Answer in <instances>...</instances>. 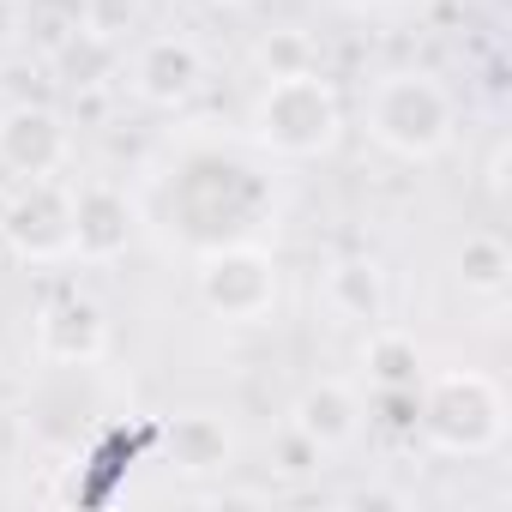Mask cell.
I'll return each mask as SVG.
<instances>
[{
  "mask_svg": "<svg viewBox=\"0 0 512 512\" xmlns=\"http://www.w3.org/2000/svg\"><path fill=\"white\" fill-rule=\"evenodd\" d=\"M199 85V49L187 37H151L133 55V91L157 109H175L181 97H193Z\"/></svg>",
  "mask_w": 512,
  "mask_h": 512,
  "instance_id": "8",
  "label": "cell"
},
{
  "mask_svg": "<svg viewBox=\"0 0 512 512\" xmlns=\"http://www.w3.org/2000/svg\"><path fill=\"white\" fill-rule=\"evenodd\" d=\"M127 235H133V211H127V199L115 187L91 181V187L73 193V253L79 260H91V266L115 260L127 247Z\"/></svg>",
  "mask_w": 512,
  "mask_h": 512,
  "instance_id": "7",
  "label": "cell"
},
{
  "mask_svg": "<svg viewBox=\"0 0 512 512\" xmlns=\"http://www.w3.org/2000/svg\"><path fill=\"white\" fill-rule=\"evenodd\" d=\"M338 97L326 79L314 73H290V79H272L260 109H253V133H260L272 151L284 157H314L338 139Z\"/></svg>",
  "mask_w": 512,
  "mask_h": 512,
  "instance_id": "2",
  "label": "cell"
},
{
  "mask_svg": "<svg viewBox=\"0 0 512 512\" xmlns=\"http://www.w3.org/2000/svg\"><path fill=\"white\" fill-rule=\"evenodd\" d=\"M368 368H374L380 386H416V350H410V338H398V332L374 338L368 344Z\"/></svg>",
  "mask_w": 512,
  "mask_h": 512,
  "instance_id": "15",
  "label": "cell"
},
{
  "mask_svg": "<svg viewBox=\"0 0 512 512\" xmlns=\"http://www.w3.org/2000/svg\"><path fill=\"white\" fill-rule=\"evenodd\" d=\"M199 296L223 320H260L278 302V266L266 260L260 247H223V253H211L205 272H199Z\"/></svg>",
  "mask_w": 512,
  "mask_h": 512,
  "instance_id": "4",
  "label": "cell"
},
{
  "mask_svg": "<svg viewBox=\"0 0 512 512\" xmlns=\"http://www.w3.org/2000/svg\"><path fill=\"white\" fill-rule=\"evenodd\" d=\"M0 163L19 169L25 181H49L67 163V127L49 109H13L0 121Z\"/></svg>",
  "mask_w": 512,
  "mask_h": 512,
  "instance_id": "6",
  "label": "cell"
},
{
  "mask_svg": "<svg viewBox=\"0 0 512 512\" xmlns=\"http://www.w3.org/2000/svg\"><path fill=\"white\" fill-rule=\"evenodd\" d=\"M458 266H464V290H482V296H494V290L506 284V247H500L494 235H470Z\"/></svg>",
  "mask_w": 512,
  "mask_h": 512,
  "instance_id": "13",
  "label": "cell"
},
{
  "mask_svg": "<svg viewBox=\"0 0 512 512\" xmlns=\"http://www.w3.org/2000/svg\"><path fill=\"white\" fill-rule=\"evenodd\" d=\"M428 428L452 452H482L500 440V392L482 374H446L428 392Z\"/></svg>",
  "mask_w": 512,
  "mask_h": 512,
  "instance_id": "3",
  "label": "cell"
},
{
  "mask_svg": "<svg viewBox=\"0 0 512 512\" xmlns=\"http://www.w3.org/2000/svg\"><path fill=\"white\" fill-rule=\"evenodd\" d=\"M43 350L61 356V362H91V356L103 350V320H97V308H85V302L49 308V314H43Z\"/></svg>",
  "mask_w": 512,
  "mask_h": 512,
  "instance_id": "10",
  "label": "cell"
},
{
  "mask_svg": "<svg viewBox=\"0 0 512 512\" xmlns=\"http://www.w3.org/2000/svg\"><path fill=\"white\" fill-rule=\"evenodd\" d=\"M368 133L410 163L440 157L452 139V97L428 73H392L368 97Z\"/></svg>",
  "mask_w": 512,
  "mask_h": 512,
  "instance_id": "1",
  "label": "cell"
},
{
  "mask_svg": "<svg viewBox=\"0 0 512 512\" xmlns=\"http://www.w3.org/2000/svg\"><path fill=\"white\" fill-rule=\"evenodd\" d=\"M229 7H241V0H229Z\"/></svg>",
  "mask_w": 512,
  "mask_h": 512,
  "instance_id": "18",
  "label": "cell"
},
{
  "mask_svg": "<svg viewBox=\"0 0 512 512\" xmlns=\"http://www.w3.org/2000/svg\"><path fill=\"white\" fill-rule=\"evenodd\" d=\"M326 302H332L338 320H374L380 314V278H374V266H362V260L332 266L326 272Z\"/></svg>",
  "mask_w": 512,
  "mask_h": 512,
  "instance_id": "11",
  "label": "cell"
},
{
  "mask_svg": "<svg viewBox=\"0 0 512 512\" xmlns=\"http://www.w3.org/2000/svg\"><path fill=\"white\" fill-rule=\"evenodd\" d=\"M79 25L91 43H115L139 25V0H79Z\"/></svg>",
  "mask_w": 512,
  "mask_h": 512,
  "instance_id": "14",
  "label": "cell"
},
{
  "mask_svg": "<svg viewBox=\"0 0 512 512\" xmlns=\"http://www.w3.org/2000/svg\"><path fill=\"white\" fill-rule=\"evenodd\" d=\"M19 31V0H0V43Z\"/></svg>",
  "mask_w": 512,
  "mask_h": 512,
  "instance_id": "17",
  "label": "cell"
},
{
  "mask_svg": "<svg viewBox=\"0 0 512 512\" xmlns=\"http://www.w3.org/2000/svg\"><path fill=\"white\" fill-rule=\"evenodd\" d=\"M169 446H175V464L181 470H217L229 458V434L211 416H181L175 434H169Z\"/></svg>",
  "mask_w": 512,
  "mask_h": 512,
  "instance_id": "12",
  "label": "cell"
},
{
  "mask_svg": "<svg viewBox=\"0 0 512 512\" xmlns=\"http://www.w3.org/2000/svg\"><path fill=\"white\" fill-rule=\"evenodd\" d=\"M7 241L25 260H67L73 253V193L55 181H31V193L7 211Z\"/></svg>",
  "mask_w": 512,
  "mask_h": 512,
  "instance_id": "5",
  "label": "cell"
},
{
  "mask_svg": "<svg viewBox=\"0 0 512 512\" xmlns=\"http://www.w3.org/2000/svg\"><path fill=\"white\" fill-rule=\"evenodd\" d=\"M356 422H362V410H356V398H350L344 386H314V392L296 404V428H302L320 452L344 446V440L356 434Z\"/></svg>",
  "mask_w": 512,
  "mask_h": 512,
  "instance_id": "9",
  "label": "cell"
},
{
  "mask_svg": "<svg viewBox=\"0 0 512 512\" xmlns=\"http://www.w3.org/2000/svg\"><path fill=\"white\" fill-rule=\"evenodd\" d=\"M260 61H266V73H272V79H290V73H308V43H302L296 31H278V37H266V49H260Z\"/></svg>",
  "mask_w": 512,
  "mask_h": 512,
  "instance_id": "16",
  "label": "cell"
}]
</instances>
